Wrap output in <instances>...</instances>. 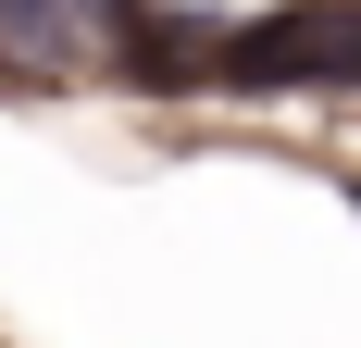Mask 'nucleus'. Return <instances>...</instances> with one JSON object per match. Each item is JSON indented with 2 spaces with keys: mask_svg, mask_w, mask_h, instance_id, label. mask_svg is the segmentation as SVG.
<instances>
[{
  "mask_svg": "<svg viewBox=\"0 0 361 348\" xmlns=\"http://www.w3.org/2000/svg\"><path fill=\"white\" fill-rule=\"evenodd\" d=\"M336 87H361V13H336Z\"/></svg>",
  "mask_w": 361,
  "mask_h": 348,
  "instance_id": "f257e3e1",
  "label": "nucleus"
}]
</instances>
